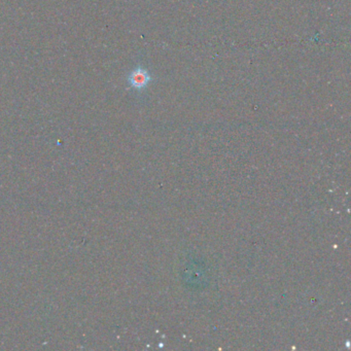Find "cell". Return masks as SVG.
<instances>
[{
    "mask_svg": "<svg viewBox=\"0 0 351 351\" xmlns=\"http://www.w3.org/2000/svg\"><path fill=\"white\" fill-rule=\"evenodd\" d=\"M153 81L150 73L146 68L137 67L133 69L128 77L130 86L135 90H144Z\"/></svg>",
    "mask_w": 351,
    "mask_h": 351,
    "instance_id": "obj_1",
    "label": "cell"
}]
</instances>
